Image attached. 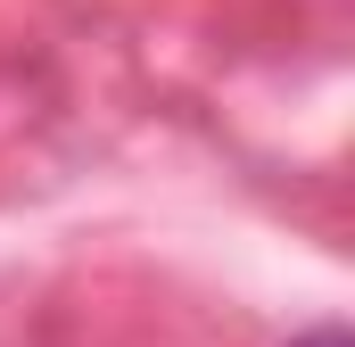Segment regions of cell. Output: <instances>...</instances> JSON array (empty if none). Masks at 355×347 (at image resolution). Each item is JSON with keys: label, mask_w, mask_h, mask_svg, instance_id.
<instances>
[{"label": "cell", "mask_w": 355, "mask_h": 347, "mask_svg": "<svg viewBox=\"0 0 355 347\" xmlns=\"http://www.w3.org/2000/svg\"><path fill=\"white\" fill-rule=\"evenodd\" d=\"M297 347H347V331H306Z\"/></svg>", "instance_id": "1"}]
</instances>
